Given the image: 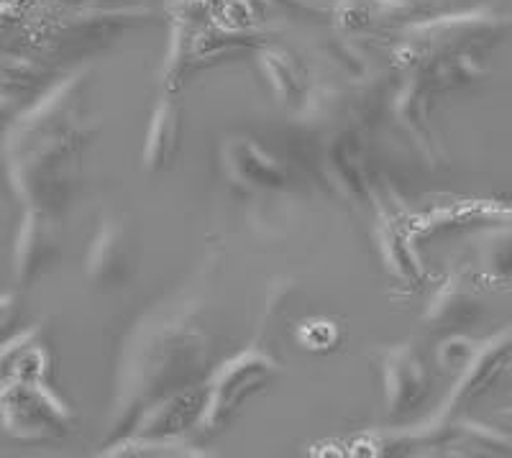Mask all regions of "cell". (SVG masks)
<instances>
[{
  "label": "cell",
  "instance_id": "cell-8",
  "mask_svg": "<svg viewBox=\"0 0 512 458\" xmlns=\"http://www.w3.org/2000/svg\"><path fill=\"white\" fill-rule=\"evenodd\" d=\"M477 256L479 267L489 279H497V282L512 279V226L487 233L479 244Z\"/></svg>",
  "mask_w": 512,
  "mask_h": 458
},
{
  "label": "cell",
  "instance_id": "cell-11",
  "mask_svg": "<svg viewBox=\"0 0 512 458\" xmlns=\"http://www.w3.org/2000/svg\"><path fill=\"white\" fill-rule=\"evenodd\" d=\"M507 366H510V377H512V359H510V364H507Z\"/></svg>",
  "mask_w": 512,
  "mask_h": 458
},
{
  "label": "cell",
  "instance_id": "cell-3",
  "mask_svg": "<svg viewBox=\"0 0 512 458\" xmlns=\"http://www.w3.org/2000/svg\"><path fill=\"white\" fill-rule=\"evenodd\" d=\"M59 256L57 238L52 226L39 210H31L24 218V226L16 238V254H13V272L21 285H31L47 269L54 267Z\"/></svg>",
  "mask_w": 512,
  "mask_h": 458
},
{
  "label": "cell",
  "instance_id": "cell-1",
  "mask_svg": "<svg viewBox=\"0 0 512 458\" xmlns=\"http://www.w3.org/2000/svg\"><path fill=\"white\" fill-rule=\"evenodd\" d=\"M64 410L41 382L0 384V425L21 441H39L62 428Z\"/></svg>",
  "mask_w": 512,
  "mask_h": 458
},
{
  "label": "cell",
  "instance_id": "cell-9",
  "mask_svg": "<svg viewBox=\"0 0 512 458\" xmlns=\"http://www.w3.org/2000/svg\"><path fill=\"white\" fill-rule=\"evenodd\" d=\"M226 164L228 167H236V172L241 174V180H246L249 185H267V187H280L285 182V172H282L277 164L269 157H259V164H251L249 151H246V144H231L226 149Z\"/></svg>",
  "mask_w": 512,
  "mask_h": 458
},
{
  "label": "cell",
  "instance_id": "cell-6",
  "mask_svg": "<svg viewBox=\"0 0 512 458\" xmlns=\"http://www.w3.org/2000/svg\"><path fill=\"white\" fill-rule=\"evenodd\" d=\"M128 261H131V249H128V238L123 226L105 223L100 236L93 241V249H90V277L105 282V285H118L126 277L128 267H131Z\"/></svg>",
  "mask_w": 512,
  "mask_h": 458
},
{
  "label": "cell",
  "instance_id": "cell-7",
  "mask_svg": "<svg viewBox=\"0 0 512 458\" xmlns=\"http://www.w3.org/2000/svg\"><path fill=\"white\" fill-rule=\"evenodd\" d=\"M177 146H180V111L169 100H164L154 111L152 126H149L144 164L149 169H162L172 159Z\"/></svg>",
  "mask_w": 512,
  "mask_h": 458
},
{
  "label": "cell",
  "instance_id": "cell-10",
  "mask_svg": "<svg viewBox=\"0 0 512 458\" xmlns=\"http://www.w3.org/2000/svg\"><path fill=\"white\" fill-rule=\"evenodd\" d=\"M18 313H21V308H18L16 295H0V343L6 341L13 325L18 323Z\"/></svg>",
  "mask_w": 512,
  "mask_h": 458
},
{
  "label": "cell",
  "instance_id": "cell-5",
  "mask_svg": "<svg viewBox=\"0 0 512 458\" xmlns=\"http://www.w3.org/2000/svg\"><path fill=\"white\" fill-rule=\"evenodd\" d=\"M49 351L39 341V333H18L11 341L0 343V384L41 382L47 377Z\"/></svg>",
  "mask_w": 512,
  "mask_h": 458
},
{
  "label": "cell",
  "instance_id": "cell-4",
  "mask_svg": "<svg viewBox=\"0 0 512 458\" xmlns=\"http://www.w3.org/2000/svg\"><path fill=\"white\" fill-rule=\"evenodd\" d=\"M482 315L484 305L477 292L466 285L464 279H448L433 297L431 308L425 313V323L438 333H454L472 328Z\"/></svg>",
  "mask_w": 512,
  "mask_h": 458
},
{
  "label": "cell",
  "instance_id": "cell-2",
  "mask_svg": "<svg viewBox=\"0 0 512 458\" xmlns=\"http://www.w3.org/2000/svg\"><path fill=\"white\" fill-rule=\"evenodd\" d=\"M384 395L390 412L413 410L428 392V374L410 346L384 351Z\"/></svg>",
  "mask_w": 512,
  "mask_h": 458
}]
</instances>
